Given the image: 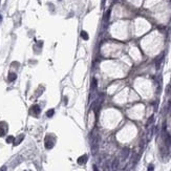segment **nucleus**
<instances>
[{
  "instance_id": "1",
  "label": "nucleus",
  "mask_w": 171,
  "mask_h": 171,
  "mask_svg": "<svg viewBox=\"0 0 171 171\" xmlns=\"http://www.w3.org/2000/svg\"><path fill=\"white\" fill-rule=\"evenodd\" d=\"M99 149V135L94 134V132H91V152L92 154H95Z\"/></svg>"
},
{
  "instance_id": "2",
  "label": "nucleus",
  "mask_w": 171,
  "mask_h": 171,
  "mask_svg": "<svg viewBox=\"0 0 171 171\" xmlns=\"http://www.w3.org/2000/svg\"><path fill=\"white\" fill-rule=\"evenodd\" d=\"M55 138L53 137V135L48 134L45 137V140H44V145H45V148L46 149H51L54 147L55 145Z\"/></svg>"
},
{
  "instance_id": "3",
  "label": "nucleus",
  "mask_w": 171,
  "mask_h": 171,
  "mask_svg": "<svg viewBox=\"0 0 171 171\" xmlns=\"http://www.w3.org/2000/svg\"><path fill=\"white\" fill-rule=\"evenodd\" d=\"M40 112H41V109H40V106L37 105V104L33 105L30 109V114L32 115H34V117H38V115L40 114Z\"/></svg>"
},
{
  "instance_id": "4",
  "label": "nucleus",
  "mask_w": 171,
  "mask_h": 171,
  "mask_svg": "<svg viewBox=\"0 0 171 171\" xmlns=\"http://www.w3.org/2000/svg\"><path fill=\"white\" fill-rule=\"evenodd\" d=\"M7 132V125L5 122H0V138L5 135Z\"/></svg>"
},
{
  "instance_id": "5",
  "label": "nucleus",
  "mask_w": 171,
  "mask_h": 171,
  "mask_svg": "<svg viewBox=\"0 0 171 171\" xmlns=\"http://www.w3.org/2000/svg\"><path fill=\"white\" fill-rule=\"evenodd\" d=\"M87 160H88L87 154H83V155H81V156H79V158H78L77 163L79 164V165H84V164L87 163Z\"/></svg>"
},
{
  "instance_id": "6",
  "label": "nucleus",
  "mask_w": 171,
  "mask_h": 171,
  "mask_svg": "<svg viewBox=\"0 0 171 171\" xmlns=\"http://www.w3.org/2000/svg\"><path fill=\"white\" fill-rule=\"evenodd\" d=\"M129 153H130V150L129 148H123V150H122V154H121V158H122V160L123 161H125L127 158L129 156Z\"/></svg>"
},
{
  "instance_id": "7",
  "label": "nucleus",
  "mask_w": 171,
  "mask_h": 171,
  "mask_svg": "<svg viewBox=\"0 0 171 171\" xmlns=\"http://www.w3.org/2000/svg\"><path fill=\"white\" fill-rule=\"evenodd\" d=\"M119 165H120V161L119 158H114L111 163V170L112 171H117L119 169Z\"/></svg>"
},
{
  "instance_id": "8",
  "label": "nucleus",
  "mask_w": 171,
  "mask_h": 171,
  "mask_svg": "<svg viewBox=\"0 0 171 171\" xmlns=\"http://www.w3.org/2000/svg\"><path fill=\"white\" fill-rule=\"evenodd\" d=\"M163 59H164V54H162L160 57L156 58V60H155V67H156V69L160 68L162 62H163Z\"/></svg>"
},
{
  "instance_id": "9",
  "label": "nucleus",
  "mask_w": 171,
  "mask_h": 171,
  "mask_svg": "<svg viewBox=\"0 0 171 171\" xmlns=\"http://www.w3.org/2000/svg\"><path fill=\"white\" fill-rule=\"evenodd\" d=\"M16 79H17L16 72H13V71L8 72V76H7V81H8V82H14Z\"/></svg>"
},
{
  "instance_id": "10",
  "label": "nucleus",
  "mask_w": 171,
  "mask_h": 171,
  "mask_svg": "<svg viewBox=\"0 0 171 171\" xmlns=\"http://www.w3.org/2000/svg\"><path fill=\"white\" fill-rule=\"evenodd\" d=\"M23 139H24V134H20L18 138L15 139V141H14V146H18V145L21 143V142L23 141Z\"/></svg>"
},
{
  "instance_id": "11",
  "label": "nucleus",
  "mask_w": 171,
  "mask_h": 171,
  "mask_svg": "<svg viewBox=\"0 0 171 171\" xmlns=\"http://www.w3.org/2000/svg\"><path fill=\"white\" fill-rule=\"evenodd\" d=\"M110 14H111V10L109 8V10H107V12H106L105 14H104V17H103L104 22H108V21H109V18H110Z\"/></svg>"
},
{
  "instance_id": "12",
  "label": "nucleus",
  "mask_w": 171,
  "mask_h": 171,
  "mask_svg": "<svg viewBox=\"0 0 171 171\" xmlns=\"http://www.w3.org/2000/svg\"><path fill=\"white\" fill-rule=\"evenodd\" d=\"M80 36H81V38H82L83 40H85V41H87V40L89 39V36H88L87 32H85V31H81Z\"/></svg>"
},
{
  "instance_id": "13",
  "label": "nucleus",
  "mask_w": 171,
  "mask_h": 171,
  "mask_svg": "<svg viewBox=\"0 0 171 171\" xmlns=\"http://www.w3.org/2000/svg\"><path fill=\"white\" fill-rule=\"evenodd\" d=\"M98 87V81L95 78H94V79L91 80V84H90V89L91 90H95V88Z\"/></svg>"
},
{
  "instance_id": "14",
  "label": "nucleus",
  "mask_w": 171,
  "mask_h": 171,
  "mask_svg": "<svg viewBox=\"0 0 171 171\" xmlns=\"http://www.w3.org/2000/svg\"><path fill=\"white\" fill-rule=\"evenodd\" d=\"M55 114V109H50V110L46 111V117L47 118H51Z\"/></svg>"
},
{
  "instance_id": "15",
  "label": "nucleus",
  "mask_w": 171,
  "mask_h": 171,
  "mask_svg": "<svg viewBox=\"0 0 171 171\" xmlns=\"http://www.w3.org/2000/svg\"><path fill=\"white\" fill-rule=\"evenodd\" d=\"M153 121H154V117L153 115H151L149 119H148V121H147V123H146V127H149L151 124L153 123Z\"/></svg>"
},
{
  "instance_id": "16",
  "label": "nucleus",
  "mask_w": 171,
  "mask_h": 171,
  "mask_svg": "<svg viewBox=\"0 0 171 171\" xmlns=\"http://www.w3.org/2000/svg\"><path fill=\"white\" fill-rule=\"evenodd\" d=\"M14 141H15V138L13 137V135H8L6 138V143L11 144V143H14Z\"/></svg>"
},
{
  "instance_id": "17",
  "label": "nucleus",
  "mask_w": 171,
  "mask_h": 171,
  "mask_svg": "<svg viewBox=\"0 0 171 171\" xmlns=\"http://www.w3.org/2000/svg\"><path fill=\"white\" fill-rule=\"evenodd\" d=\"M166 94L167 95H171V84H169V85L166 87Z\"/></svg>"
},
{
  "instance_id": "18",
  "label": "nucleus",
  "mask_w": 171,
  "mask_h": 171,
  "mask_svg": "<svg viewBox=\"0 0 171 171\" xmlns=\"http://www.w3.org/2000/svg\"><path fill=\"white\" fill-rule=\"evenodd\" d=\"M153 170H154V166L152 164H150L148 166V171H153Z\"/></svg>"
},
{
  "instance_id": "19",
  "label": "nucleus",
  "mask_w": 171,
  "mask_h": 171,
  "mask_svg": "<svg viewBox=\"0 0 171 171\" xmlns=\"http://www.w3.org/2000/svg\"><path fill=\"white\" fill-rule=\"evenodd\" d=\"M63 103H64L65 105H67V97H64V98H63Z\"/></svg>"
},
{
  "instance_id": "20",
  "label": "nucleus",
  "mask_w": 171,
  "mask_h": 171,
  "mask_svg": "<svg viewBox=\"0 0 171 171\" xmlns=\"http://www.w3.org/2000/svg\"><path fill=\"white\" fill-rule=\"evenodd\" d=\"M0 171H6V166H2L0 168Z\"/></svg>"
},
{
  "instance_id": "21",
  "label": "nucleus",
  "mask_w": 171,
  "mask_h": 171,
  "mask_svg": "<svg viewBox=\"0 0 171 171\" xmlns=\"http://www.w3.org/2000/svg\"><path fill=\"white\" fill-rule=\"evenodd\" d=\"M92 169H94V171H99V169H98V167H97V165H94V166H92Z\"/></svg>"
},
{
  "instance_id": "22",
  "label": "nucleus",
  "mask_w": 171,
  "mask_h": 171,
  "mask_svg": "<svg viewBox=\"0 0 171 171\" xmlns=\"http://www.w3.org/2000/svg\"><path fill=\"white\" fill-rule=\"evenodd\" d=\"M59 1H61V0H59Z\"/></svg>"
},
{
  "instance_id": "23",
  "label": "nucleus",
  "mask_w": 171,
  "mask_h": 171,
  "mask_svg": "<svg viewBox=\"0 0 171 171\" xmlns=\"http://www.w3.org/2000/svg\"><path fill=\"white\" fill-rule=\"evenodd\" d=\"M122 171H124V170H122Z\"/></svg>"
}]
</instances>
